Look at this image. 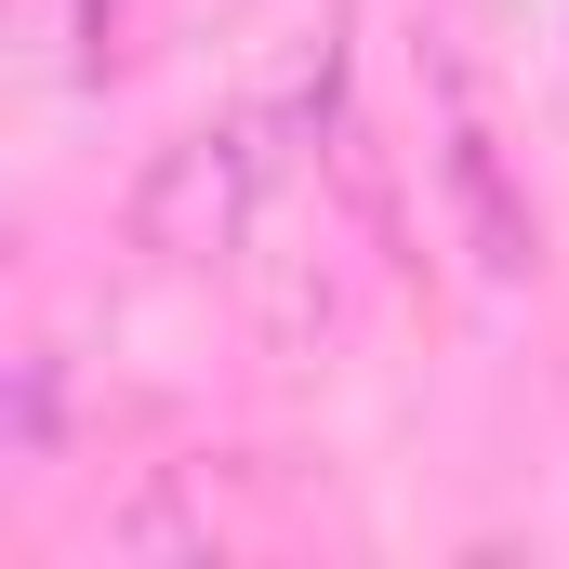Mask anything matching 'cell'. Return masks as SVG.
<instances>
[{"label": "cell", "mask_w": 569, "mask_h": 569, "mask_svg": "<svg viewBox=\"0 0 569 569\" xmlns=\"http://www.w3.org/2000/svg\"><path fill=\"white\" fill-rule=\"evenodd\" d=\"M146 13L159 0H40V27L67 40V80H120L133 40H146Z\"/></svg>", "instance_id": "obj_3"}, {"label": "cell", "mask_w": 569, "mask_h": 569, "mask_svg": "<svg viewBox=\"0 0 569 569\" xmlns=\"http://www.w3.org/2000/svg\"><path fill=\"white\" fill-rule=\"evenodd\" d=\"M318 107H331V27H318V53L291 67L279 93H252V107H226V120H186V133L146 159L133 252L146 266H239L252 226H266V199H279V172L305 159V133H318Z\"/></svg>", "instance_id": "obj_1"}, {"label": "cell", "mask_w": 569, "mask_h": 569, "mask_svg": "<svg viewBox=\"0 0 569 569\" xmlns=\"http://www.w3.org/2000/svg\"><path fill=\"white\" fill-rule=\"evenodd\" d=\"M425 107H437V199H450V226H463V252H477V279H543V212L517 199V172H503V133H490V93H477V67L425 40Z\"/></svg>", "instance_id": "obj_2"}]
</instances>
